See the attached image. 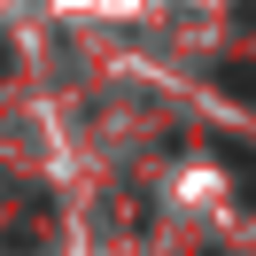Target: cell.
<instances>
[{
  "label": "cell",
  "instance_id": "6da1fadb",
  "mask_svg": "<svg viewBox=\"0 0 256 256\" xmlns=\"http://www.w3.org/2000/svg\"><path fill=\"white\" fill-rule=\"evenodd\" d=\"M210 86H218L225 101H256V62H218V70H210Z\"/></svg>",
  "mask_w": 256,
  "mask_h": 256
},
{
  "label": "cell",
  "instance_id": "7a4b0ae2",
  "mask_svg": "<svg viewBox=\"0 0 256 256\" xmlns=\"http://www.w3.org/2000/svg\"><path fill=\"white\" fill-rule=\"evenodd\" d=\"M225 171H233L240 186H248V202H256V148L248 140H225Z\"/></svg>",
  "mask_w": 256,
  "mask_h": 256
}]
</instances>
